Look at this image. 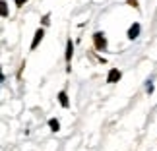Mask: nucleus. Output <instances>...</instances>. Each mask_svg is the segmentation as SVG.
I'll return each mask as SVG.
<instances>
[{"label": "nucleus", "instance_id": "9", "mask_svg": "<svg viewBox=\"0 0 157 151\" xmlns=\"http://www.w3.org/2000/svg\"><path fill=\"white\" fill-rule=\"evenodd\" d=\"M126 2H128V6H132V8H140V6H138V0H126Z\"/></svg>", "mask_w": 157, "mask_h": 151}, {"label": "nucleus", "instance_id": "5", "mask_svg": "<svg viewBox=\"0 0 157 151\" xmlns=\"http://www.w3.org/2000/svg\"><path fill=\"white\" fill-rule=\"evenodd\" d=\"M72 54H74V43H72V41H68V43H66V62H68V66H70Z\"/></svg>", "mask_w": 157, "mask_h": 151}, {"label": "nucleus", "instance_id": "2", "mask_svg": "<svg viewBox=\"0 0 157 151\" xmlns=\"http://www.w3.org/2000/svg\"><path fill=\"white\" fill-rule=\"evenodd\" d=\"M43 37H45V31L39 27L37 31H35V35H33V41H31V51H35V49H37V47H39V43L43 41Z\"/></svg>", "mask_w": 157, "mask_h": 151}, {"label": "nucleus", "instance_id": "8", "mask_svg": "<svg viewBox=\"0 0 157 151\" xmlns=\"http://www.w3.org/2000/svg\"><path fill=\"white\" fill-rule=\"evenodd\" d=\"M0 6H2V17H8V4L2 0V2H0Z\"/></svg>", "mask_w": 157, "mask_h": 151}, {"label": "nucleus", "instance_id": "1", "mask_svg": "<svg viewBox=\"0 0 157 151\" xmlns=\"http://www.w3.org/2000/svg\"><path fill=\"white\" fill-rule=\"evenodd\" d=\"M93 45H95V49L97 51H105L107 49V39H105V33H93Z\"/></svg>", "mask_w": 157, "mask_h": 151}, {"label": "nucleus", "instance_id": "4", "mask_svg": "<svg viewBox=\"0 0 157 151\" xmlns=\"http://www.w3.org/2000/svg\"><path fill=\"white\" fill-rule=\"evenodd\" d=\"M140 23H134V25H130V29H128V39H136L138 35H140Z\"/></svg>", "mask_w": 157, "mask_h": 151}, {"label": "nucleus", "instance_id": "7", "mask_svg": "<svg viewBox=\"0 0 157 151\" xmlns=\"http://www.w3.org/2000/svg\"><path fill=\"white\" fill-rule=\"evenodd\" d=\"M49 126H51L52 132H58V130H60V124H58L56 118H51V120H49Z\"/></svg>", "mask_w": 157, "mask_h": 151}, {"label": "nucleus", "instance_id": "6", "mask_svg": "<svg viewBox=\"0 0 157 151\" xmlns=\"http://www.w3.org/2000/svg\"><path fill=\"white\" fill-rule=\"evenodd\" d=\"M58 101H60V105H62L64 108L70 107V101H68V95H66V91H60V93H58Z\"/></svg>", "mask_w": 157, "mask_h": 151}, {"label": "nucleus", "instance_id": "10", "mask_svg": "<svg viewBox=\"0 0 157 151\" xmlns=\"http://www.w3.org/2000/svg\"><path fill=\"white\" fill-rule=\"evenodd\" d=\"M23 2H27V0H16V4H17V6H21Z\"/></svg>", "mask_w": 157, "mask_h": 151}, {"label": "nucleus", "instance_id": "3", "mask_svg": "<svg viewBox=\"0 0 157 151\" xmlns=\"http://www.w3.org/2000/svg\"><path fill=\"white\" fill-rule=\"evenodd\" d=\"M120 77H122V74H120V70L117 68H113L111 72H109V76H107V83H117Z\"/></svg>", "mask_w": 157, "mask_h": 151}]
</instances>
